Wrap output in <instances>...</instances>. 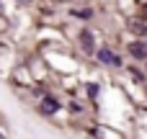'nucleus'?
I'll return each instance as SVG.
<instances>
[{"label": "nucleus", "mask_w": 147, "mask_h": 139, "mask_svg": "<svg viewBox=\"0 0 147 139\" xmlns=\"http://www.w3.org/2000/svg\"><path fill=\"white\" fill-rule=\"evenodd\" d=\"M129 52H132L137 59H147V44L145 41H132V44H129Z\"/></svg>", "instance_id": "obj_2"}, {"label": "nucleus", "mask_w": 147, "mask_h": 139, "mask_svg": "<svg viewBox=\"0 0 147 139\" xmlns=\"http://www.w3.org/2000/svg\"><path fill=\"white\" fill-rule=\"evenodd\" d=\"M132 31L140 34V36H145V34H147V23H145V21H132Z\"/></svg>", "instance_id": "obj_5"}, {"label": "nucleus", "mask_w": 147, "mask_h": 139, "mask_svg": "<svg viewBox=\"0 0 147 139\" xmlns=\"http://www.w3.org/2000/svg\"><path fill=\"white\" fill-rule=\"evenodd\" d=\"M98 59H101L103 64H114V67H119V64H121V59H119L111 49H101V52H98Z\"/></svg>", "instance_id": "obj_1"}, {"label": "nucleus", "mask_w": 147, "mask_h": 139, "mask_svg": "<svg viewBox=\"0 0 147 139\" xmlns=\"http://www.w3.org/2000/svg\"><path fill=\"white\" fill-rule=\"evenodd\" d=\"M57 108H59V103L54 98H44L41 101V113H57Z\"/></svg>", "instance_id": "obj_4"}, {"label": "nucleus", "mask_w": 147, "mask_h": 139, "mask_svg": "<svg viewBox=\"0 0 147 139\" xmlns=\"http://www.w3.org/2000/svg\"><path fill=\"white\" fill-rule=\"evenodd\" d=\"M80 44H83V52H88V54H90V52L96 49V44H93V34H90L88 28H85V31L80 34Z\"/></svg>", "instance_id": "obj_3"}, {"label": "nucleus", "mask_w": 147, "mask_h": 139, "mask_svg": "<svg viewBox=\"0 0 147 139\" xmlns=\"http://www.w3.org/2000/svg\"><path fill=\"white\" fill-rule=\"evenodd\" d=\"M18 3H28V0H18Z\"/></svg>", "instance_id": "obj_6"}, {"label": "nucleus", "mask_w": 147, "mask_h": 139, "mask_svg": "<svg viewBox=\"0 0 147 139\" xmlns=\"http://www.w3.org/2000/svg\"><path fill=\"white\" fill-rule=\"evenodd\" d=\"M0 139H5V137H3V134H0Z\"/></svg>", "instance_id": "obj_7"}]
</instances>
